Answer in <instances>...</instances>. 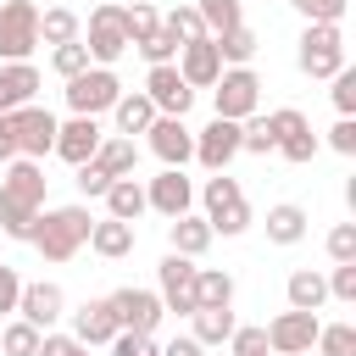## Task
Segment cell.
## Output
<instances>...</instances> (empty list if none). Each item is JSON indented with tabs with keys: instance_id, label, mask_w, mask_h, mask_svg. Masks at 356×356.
I'll use <instances>...</instances> for the list:
<instances>
[{
	"instance_id": "obj_23",
	"label": "cell",
	"mask_w": 356,
	"mask_h": 356,
	"mask_svg": "<svg viewBox=\"0 0 356 356\" xmlns=\"http://www.w3.org/2000/svg\"><path fill=\"white\" fill-rule=\"evenodd\" d=\"M134 245H139V234H134V222H117V217H100V222L89 228V250H95V256H106V261H122V256H134Z\"/></svg>"
},
{
	"instance_id": "obj_41",
	"label": "cell",
	"mask_w": 356,
	"mask_h": 356,
	"mask_svg": "<svg viewBox=\"0 0 356 356\" xmlns=\"http://www.w3.org/2000/svg\"><path fill=\"white\" fill-rule=\"evenodd\" d=\"M134 50H139L150 67H167V61H178V39H172L167 28H156V33H150L145 44H134Z\"/></svg>"
},
{
	"instance_id": "obj_33",
	"label": "cell",
	"mask_w": 356,
	"mask_h": 356,
	"mask_svg": "<svg viewBox=\"0 0 356 356\" xmlns=\"http://www.w3.org/2000/svg\"><path fill=\"white\" fill-rule=\"evenodd\" d=\"M195 306H234V278L222 267H200L195 273Z\"/></svg>"
},
{
	"instance_id": "obj_22",
	"label": "cell",
	"mask_w": 356,
	"mask_h": 356,
	"mask_svg": "<svg viewBox=\"0 0 356 356\" xmlns=\"http://www.w3.org/2000/svg\"><path fill=\"white\" fill-rule=\"evenodd\" d=\"M211 239H217V234H211V222H206V217H195V211H184V217H172V222H167V245H172V256H189V261H195V256H206V250H211Z\"/></svg>"
},
{
	"instance_id": "obj_53",
	"label": "cell",
	"mask_w": 356,
	"mask_h": 356,
	"mask_svg": "<svg viewBox=\"0 0 356 356\" xmlns=\"http://www.w3.org/2000/svg\"><path fill=\"white\" fill-rule=\"evenodd\" d=\"M328 150H339V156H356V117H339V122L328 128Z\"/></svg>"
},
{
	"instance_id": "obj_26",
	"label": "cell",
	"mask_w": 356,
	"mask_h": 356,
	"mask_svg": "<svg viewBox=\"0 0 356 356\" xmlns=\"http://www.w3.org/2000/svg\"><path fill=\"white\" fill-rule=\"evenodd\" d=\"M106 178H134V167H139V150H134V139H122V134H106L100 139V150L89 156Z\"/></svg>"
},
{
	"instance_id": "obj_31",
	"label": "cell",
	"mask_w": 356,
	"mask_h": 356,
	"mask_svg": "<svg viewBox=\"0 0 356 356\" xmlns=\"http://www.w3.org/2000/svg\"><path fill=\"white\" fill-rule=\"evenodd\" d=\"M211 44H217V56H222V67H250V56H256V44H261V39H256V28H245V22H239V28H228V33H217Z\"/></svg>"
},
{
	"instance_id": "obj_52",
	"label": "cell",
	"mask_w": 356,
	"mask_h": 356,
	"mask_svg": "<svg viewBox=\"0 0 356 356\" xmlns=\"http://www.w3.org/2000/svg\"><path fill=\"white\" fill-rule=\"evenodd\" d=\"M239 150H250V156H267V150H273V134H267L261 117H256L250 128H239Z\"/></svg>"
},
{
	"instance_id": "obj_51",
	"label": "cell",
	"mask_w": 356,
	"mask_h": 356,
	"mask_svg": "<svg viewBox=\"0 0 356 356\" xmlns=\"http://www.w3.org/2000/svg\"><path fill=\"white\" fill-rule=\"evenodd\" d=\"M17 300H22V278H17V267H6V261H0V317H11V312H17Z\"/></svg>"
},
{
	"instance_id": "obj_19",
	"label": "cell",
	"mask_w": 356,
	"mask_h": 356,
	"mask_svg": "<svg viewBox=\"0 0 356 356\" xmlns=\"http://www.w3.org/2000/svg\"><path fill=\"white\" fill-rule=\"evenodd\" d=\"M172 67H178V78H184L189 89H211V83L222 78V56H217V44H211V39H195V44H184Z\"/></svg>"
},
{
	"instance_id": "obj_7",
	"label": "cell",
	"mask_w": 356,
	"mask_h": 356,
	"mask_svg": "<svg viewBox=\"0 0 356 356\" xmlns=\"http://www.w3.org/2000/svg\"><path fill=\"white\" fill-rule=\"evenodd\" d=\"M83 50H89V61H95V67H111V61L128 50L122 6H117V0H106V6H95V11H89V39H83Z\"/></svg>"
},
{
	"instance_id": "obj_29",
	"label": "cell",
	"mask_w": 356,
	"mask_h": 356,
	"mask_svg": "<svg viewBox=\"0 0 356 356\" xmlns=\"http://www.w3.org/2000/svg\"><path fill=\"white\" fill-rule=\"evenodd\" d=\"M111 117H117V134H122V139H134V134H145V128L156 122V106L145 100V89H139V95H128V89H122V95H117V106H111Z\"/></svg>"
},
{
	"instance_id": "obj_2",
	"label": "cell",
	"mask_w": 356,
	"mask_h": 356,
	"mask_svg": "<svg viewBox=\"0 0 356 356\" xmlns=\"http://www.w3.org/2000/svg\"><path fill=\"white\" fill-rule=\"evenodd\" d=\"M295 67L306 78H334L345 67V33H339V22H306V33L295 44Z\"/></svg>"
},
{
	"instance_id": "obj_36",
	"label": "cell",
	"mask_w": 356,
	"mask_h": 356,
	"mask_svg": "<svg viewBox=\"0 0 356 356\" xmlns=\"http://www.w3.org/2000/svg\"><path fill=\"white\" fill-rule=\"evenodd\" d=\"M161 28L178 39V50H184V44H195V39H211V33H206V22L195 17V6H172V11L161 17Z\"/></svg>"
},
{
	"instance_id": "obj_35",
	"label": "cell",
	"mask_w": 356,
	"mask_h": 356,
	"mask_svg": "<svg viewBox=\"0 0 356 356\" xmlns=\"http://www.w3.org/2000/svg\"><path fill=\"white\" fill-rule=\"evenodd\" d=\"M156 28H161V17H156V6H150V0L122 6V33H128V44H145Z\"/></svg>"
},
{
	"instance_id": "obj_50",
	"label": "cell",
	"mask_w": 356,
	"mask_h": 356,
	"mask_svg": "<svg viewBox=\"0 0 356 356\" xmlns=\"http://www.w3.org/2000/svg\"><path fill=\"white\" fill-rule=\"evenodd\" d=\"M111 184H117V178H106V172H100L95 161H83V167H78V189H83V200H100V195H106Z\"/></svg>"
},
{
	"instance_id": "obj_11",
	"label": "cell",
	"mask_w": 356,
	"mask_h": 356,
	"mask_svg": "<svg viewBox=\"0 0 356 356\" xmlns=\"http://www.w3.org/2000/svg\"><path fill=\"white\" fill-rule=\"evenodd\" d=\"M44 167L39 161H28V156H17V161H6V172H0V200H11V206H28V211H44Z\"/></svg>"
},
{
	"instance_id": "obj_56",
	"label": "cell",
	"mask_w": 356,
	"mask_h": 356,
	"mask_svg": "<svg viewBox=\"0 0 356 356\" xmlns=\"http://www.w3.org/2000/svg\"><path fill=\"white\" fill-rule=\"evenodd\" d=\"M117 6H134V0H117Z\"/></svg>"
},
{
	"instance_id": "obj_8",
	"label": "cell",
	"mask_w": 356,
	"mask_h": 356,
	"mask_svg": "<svg viewBox=\"0 0 356 356\" xmlns=\"http://www.w3.org/2000/svg\"><path fill=\"white\" fill-rule=\"evenodd\" d=\"M106 300H111V317H117L122 334H156V323H161V312H167L156 289H134V284H128V289H111Z\"/></svg>"
},
{
	"instance_id": "obj_37",
	"label": "cell",
	"mask_w": 356,
	"mask_h": 356,
	"mask_svg": "<svg viewBox=\"0 0 356 356\" xmlns=\"http://www.w3.org/2000/svg\"><path fill=\"white\" fill-rule=\"evenodd\" d=\"M33 350H39V328L22 323V317H11L0 328V356H33Z\"/></svg>"
},
{
	"instance_id": "obj_3",
	"label": "cell",
	"mask_w": 356,
	"mask_h": 356,
	"mask_svg": "<svg viewBox=\"0 0 356 356\" xmlns=\"http://www.w3.org/2000/svg\"><path fill=\"white\" fill-rule=\"evenodd\" d=\"M267 122V134H273V150L289 161V167H306L312 156H317V134H312V122H306V111H295V106H278V111H267L261 117Z\"/></svg>"
},
{
	"instance_id": "obj_49",
	"label": "cell",
	"mask_w": 356,
	"mask_h": 356,
	"mask_svg": "<svg viewBox=\"0 0 356 356\" xmlns=\"http://www.w3.org/2000/svg\"><path fill=\"white\" fill-rule=\"evenodd\" d=\"M111 356H161V345L150 334H117L111 339Z\"/></svg>"
},
{
	"instance_id": "obj_20",
	"label": "cell",
	"mask_w": 356,
	"mask_h": 356,
	"mask_svg": "<svg viewBox=\"0 0 356 356\" xmlns=\"http://www.w3.org/2000/svg\"><path fill=\"white\" fill-rule=\"evenodd\" d=\"M117 334H122V328H117V317H111V300H106V295H100V300H83V306L72 312V339H78V345H89V350H95V345H111Z\"/></svg>"
},
{
	"instance_id": "obj_47",
	"label": "cell",
	"mask_w": 356,
	"mask_h": 356,
	"mask_svg": "<svg viewBox=\"0 0 356 356\" xmlns=\"http://www.w3.org/2000/svg\"><path fill=\"white\" fill-rule=\"evenodd\" d=\"M306 22H339L345 17V0H289Z\"/></svg>"
},
{
	"instance_id": "obj_12",
	"label": "cell",
	"mask_w": 356,
	"mask_h": 356,
	"mask_svg": "<svg viewBox=\"0 0 356 356\" xmlns=\"http://www.w3.org/2000/svg\"><path fill=\"white\" fill-rule=\"evenodd\" d=\"M195 273H200V267H195L189 256H172V250L161 256V267H156L161 289H156V295H161V306H167V312H178V317H189V312H195Z\"/></svg>"
},
{
	"instance_id": "obj_10",
	"label": "cell",
	"mask_w": 356,
	"mask_h": 356,
	"mask_svg": "<svg viewBox=\"0 0 356 356\" xmlns=\"http://www.w3.org/2000/svg\"><path fill=\"white\" fill-rule=\"evenodd\" d=\"M6 117H11V134H17V156L44 161L50 145H56V117L44 106H22V111H6Z\"/></svg>"
},
{
	"instance_id": "obj_14",
	"label": "cell",
	"mask_w": 356,
	"mask_h": 356,
	"mask_svg": "<svg viewBox=\"0 0 356 356\" xmlns=\"http://www.w3.org/2000/svg\"><path fill=\"white\" fill-rule=\"evenodd\" d=\"M239 128H245V122H222V117H211V122L195 134V161H200L206 172H228V161L239 156Z\"/></svg>"
},
{
	"instance_id": "obj_45",
	"label": "cell",
	"mask_w": 356,
	"mask_h": 356,
	"mask_svg": "<svg viewBox=\"0 0 356 356\" xmlns=\"http://www.w3.org/2000/svg\"><path fill=\"white\" fill-rule=\"evenodd\" d=\"M228 350L234 356H273L267 350V328H234L228 334Z\"/></svg>"
},
{
	"instance_id": "obj_9",
	"label": "cell",
	"mask_w": 356,
	"mask_h": 356,
	"mask_svg": "<svg viewBox=\"0 0 356 356\" xmlns=\"http://www.w3.org/2000/svg\"><path fill=\"white\" fill-rule=\"evenodd\" d=\"M317 312H278L273 323H267V350L273 356H312V345H317Z\"/></svg>"
},
{
	"instance_id": "obj_46",
	"label": "cell",
	"mask_w": 356,
	"mask_h": 356,
	"mask_svg": "<svg viewBox=\"0 0 356 356\" xmlns=\"http://www.w3.org/2000/svg\"><path fill=\"white\" fill-rule=\"evenodd\" d=\"M323 284H328V295H334V300H345V306H350V300H356V261H339Z\"/></svg>"
},
{
	"instance_id": "obj_18",
	"label": "cell",
	"mask_w": 356,
	"mask_h": 356,
	"mask_svg": "<svg viewBox=\"0 0 356 356\" xmlns=\"http://www.w3.org/2000/svg\"><path fill=\"white\" fill-rule=\"evenodd\" d=\"M145 134H150V150H156L161 167H184L195 156V134L184 128V117H156Z\"/></svg>"
},
{
	"instance_id": "obj_25",
	"label": "cell",
	"mask_w": 356,
	"mask_h": 356,
	"mask_svg": "<svg viewBox=\"0 0 356 356\" xmlns=\"http://www.w3.org/2000/svg\"><path fill=\"white\" fill-rule=\"evenodd\" d=\"M306 239V206H295V200H278V206H267V245H300Z\"/></svg>"
},
{
	"instance_id": "obj_1",
	"label": "cell",
	"mask_w": 356,
	"mask_h": 356,
	"mask_svg": "<svg viewBox=\"0 0 356 356\" xmlns=\"http://www.w3.org/2000/svg\"><path fill=\"white\" fill-rule=\"evenodd\" d=\"M89 228H95L89 206H50V211H39L28 245H33L44 261H72V256L89 245Z\"/></svg>"
},
{
	"instance_id": "obj_55",
	"label": "cell",
	"mask_w": 356,
	"mask_h": 356,
	"mask_svg": "<svg viewBox=\"0 0 356 356\" xmlns=\"http://www.w3.org/2000/svg\"><path fill=\"white\" fill-rule=\"evenodd\" d=\"M161 356H200V345H195L189 334H178V339H167V345H161Z\"/></svg>"
},
{
	"instance_id": "obj_48",
	"label": "cell",
	"mask_w": 356,
	"mask_h": 356,
	"mask_svg": "<svg viewBox=\"0 0 356 356\" xmlns=\"http://www.w3.org/2000/svg\"><path fill=\"white\" fill-rule=\"evenodd\" d=\"M33 356H89V345H78L72 334H39V350Z\"/></svg>"
},
{
	"instance_id": "obj_5",
	"label": "cell",
	"mask_w": 356,
	"mask_h": 356,
	"mask_svg": "<svg viewBox=\"0 0 356 356\" xmlns=\"http://www.w3.org/2000/svg\"><path fill=\"white\" fill-rule=\"evenodd\" d=\"M39 50V6L0 0V61H28Z\"/></svg>"
},
{
	"instance_id": "obj_32",
	"label": "cell",
	"mask_w": 356,
	"mask_h": 356,
	"mask_svg": "<svg viewBox=\"0 0 356 356\" xmlns=\"http://www.w3.org/2000/svg\"><path fill=\"white\" fill-rule=\"evenodd\" d=\"M195 17H200L206 33L217 39V33H228V28L245 22V0H195Z\"/></svg>"
},
{
	"instance_id": "obj_13",
	"label": "cell",
	"mask_w": 356,
	"mask_h": 356,
	"mask_svg": "<svg viewBox=\"0 0 356 356\" xmlns=\"http://www.w3.org/2000/svg\"><path fill=\"white\" fill-rule=\"evenodd\" d=\"M145 100L156 106V117H184L189 106H195V89L178 78V67L167 61V67H150L145 72Z\"/></svg>"
},
{
	"instance_id": "obj_21",
	"label": "cell",
	"mask_w": 356,
	"mask_h": 356,
	"mask_svg": "<svg viewBox=\"0 0 356 356\" xmlns=\"http://www.w3.org/2000/svg\"><path fill=\"white\" fill-rule=\"evenodd\" d=\"M33 95H39V67L33 61H0V117L33 106Z\"/></svg>"
},
{
	"instance_id": "obj_28",
	"label": "cell",
	"mask_w": 356,
	"mask_h": 356,
	"mask_svg": "<svg viewBox=\"0 0 356 356\" xmlns=\"http://www.w3.org/2000/svg\"><path fill=\"white\" fill-rule=\"evenodd\" d=\"M72 39H83V22H78V11L72 6H50V11H39V44H72Z\"/></svg>"
},
{
	"instance_id": "obj_38",
	"label": "cell",
	"mask_w": 356,
	"mask_h": 356,
	"mask_svg": "<svg viewBox=\"0 0 356 356\" xmlns=\"http://www.w3.org/2000/svg\"><path fill=\"white\" fill-rule=\"evenodd\" d=\"M317 356H356V323H323L317 328Z\"/></svg>"
},
{
	"instance_id": "obj_24",
	"label": "cell",
	"mask_w": 356,
	"mask_h": 356,
	"mask_svg": "<svg viewBox=\"0 0 356 356\" xmlns=\"http://www.w3.org/2000/svg\"><path fill=\"white\" fill-rule=\"evenodd\" d=\"M189 323H195L189 339H195L200 350H206V345H228V334L239 328V323H234V306H195Z\"/></svg>"
},
{
	"instance_id": "obj_34",
	"label": "cell",
	"mask_w": 356,
	"mask_h": 356,
	"mask_svg": "<svg viewBox=\"0 0 356 356\" xmlns=\"http://www.w3.org/2000/svg\"><path fill=\"white\" fill-rule=\"evenodd\" d=\"M206 222H211V234H222V239H239V234L250 228V200L239 195V200H228V206L206 211Z\"/></svg>"
},
{
	"instance_id": "obj_40",
	"label": "cell",
	"mask_w": 356,
	"mask_h": 356,
	"mask_svg": "<svg viewBox=\"0 0 356 356\" xmlns=\"http://www.w3.org/2000/svg\"><path fill=\"white\" fill-rule=\"evenodd\" d=\"M50 67H56L61 78H78V72H83V67H95V61H89L83 39H72V44H56V50H50Z\"/></svg>"
},
{
	"instance_id": "obj_30",
	"label": "cell",
	"mask_w": 356,
	"mask_h": 356,
	"mask_svg": "<svg viewBox=\"0 0 356 356\" xmlns=\"http://www.w3.org/2000/svg\"><path fill=\"white\" fill-rule=\"evenodd\" d=\"M284 295H289V312H317V306L328 300V284H323V273H312V267H300V273H289V284H284Z\"/></svg>"
},
{
	"instance_id": "obj_54",
	"label": "cell",
	"mask_w": 356,
	"mask_h": 356,
	"mask_svg": "<svg viewBox=\"0 0 356 356\" xmlns=\"http://www.w3.org/2000/svg\"><path fill=\"white\" fill-rule=\"evenodd\" d=\"M17 161V134H11V117H0V167Z\"/></svg>"
},
{
	"instance_id": "obj_43",
	"label": "cell",
	"mask_w": 356,
	"mask_h": 356,
	"mask_svg": "<svg viewBox=\"0 0 356 356\" xmlns=\"http://www.w3.org/2000/svg\"><path fill=\"white\" fill-rule=\"evenodd\" d=\"M328 261H356V222H334L328 228Z\"/></svg>"
},
{
	"instance_id": "obj_39",
	"label": "cell",
	"mask_w": 356,
	"mask_h": 356,
	"mask_svg": "<svg viewBox=\"0 0 356 356\" xmlns=\"http://www.w3.org/2000/svg\"><path fill=\"white\" fill-rule=\"evenodd\" d=\"M33 222H39V211H28V206H11V200H0V234H6V239L28 245V239H33Z\"/></svg>"
},
{
	"instance_id": "obj_15",
	"label": "cell",
	"mask_w": 356,
	"mask_h": 356,
	"mask_svg": "<svg viewBox=\"0 0 356 356\" xmlns=\"http://www.w3.org/2000/svg\"><path fill=\"white\" fill-rule=\"evenodd\" d=\"M145 206H150V211H161L167 222H172V217H184V211L195 206V184L184 178V167H161V172L145 184Z\"/></svg>"
},
{
	"instance_id": "obj_6",
	"label": "cell",
	"mask_w": 356,
	"mask_h": 356,
	"mask_svg": "<svg viewBox=\"0 0 356 356\" xmlns=\"http://www.w3.org/2000/svg\"><path fill=\"white\" fill-rule=\"evenodd\" d=\"M117 95H122V83H117L111 67H83L78 78H67V106H72V117H100V111L117 106Z\"/></svg>"
},
{
	"instance_id": "obj_17",
	"label": "cell",
	"mask_w": 356,
	"mask_h": 356,
	"mask_svg": "<svg viewBox=\"0 0 356 356\" xmlns=\"http://www.w3.org/2000/svg\"><path fill=\"white\" fill-rule=\"evenodd\" d=\"M100 122L95 117H72V122H56V145H50V156H61L67 167H83L95 150H100Z\"/></svg>"
},
{
	"instance_id": "obj_27",
	"label": "cell",
	"mask_w": 356,
	"mask_h": 356,
	"mask_svg": "<svg viewBox=\"0 0 356 356\" xmlns=\"http://www.w3.org/2000/svg\"><path fill=\"white\" fill-rule=\"evenodd\" d=\"M100 200H106V217H117V222H139V217L150 211V206H145V184H139V178H117Z\"/></svg>"
},
{
	"instance_id": "obj_42",
	"label": "cell",
	"mask_w": 356,
	"mask_h": 356,
	"mask_svg": "<svg viewBox=\"0 0 356 356\" xmlns=\"http://www.w3.org/2000/svg\"><path fill=\"white\" fill-rule=\"evenodd\" d=\"M245 189H239V178H228V172H217V178H206V189H200V200H206V211H217V206H228V200H239Z\"/></svg>"
},
{
	"instance_id": "obj_44",
	"label": "cell",
	"mask_w": 356,
	"mask_h": 356,
	"mask_svg": "<svg viewBox=\"0 0 356 356\" xmlns=\"http://www.w3.org/2000/svg\"><path fill=\"white\" fill-rule=\"evenodd\" d=\"M328 95H334V111H339V117H350V111H356V67H339Z\"/></svg>"
},
{
	"instance_id": "obj_16",
	"label": "cell",
	"mask_w": 356,
	"mask_h": 356,
	"mask_svg": "<svg viewBox=\"0 0 356 356\" xmlns=\"http://www.w3.org/2000/svg\"><path fill=\"white\" fill-rule=\"evenodd\" d=\"M17 317H22V323H33L39 334H50V328L67 317V295H61V284H50V278H39V284H22Z\"/></svg>"
},
{
	"instance_id": "obj_4",
	"label": "cell",
	"mask_w": 356,
	"mask_h": 356,
	"mask_svg": "<svg viewBox=\"0 0 356 356\" xmlns=\"http://www.w3.org/2000/svg\"><path fill=\"white\" fill-rule=\"evenodd\" d=\"M211 106H217L222 122L256 117V106H261V78H256L250 67H222V78L211 83Z\"/></svg>"
}]
</instances>
